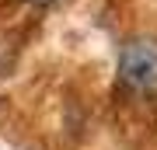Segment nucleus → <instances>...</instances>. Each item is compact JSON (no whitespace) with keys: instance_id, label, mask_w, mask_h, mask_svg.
Segmentation results:
<instances>
[{"instance_id":"obj_2","label":"nucleus","mask_w":157,"mask_h":150,"mask_svg":"<svg viewBox=\"0 0 157 150\" xmlns=\"http://www.w3.org/2000/svg\"><path fill=\"white\" fill-rule=\"evenodd\" d=\"M28 4H49V0H28Z\"/></svg>"},{"instance_id":"obj_1","label":"nucleus","mask_w":157,"mask_h":150,"mask_svg":"<svg viewBox=\"0 0 157 150\" xmlns=\"http://www.w3.org/2000/svg\"><path fill=\"white\" fill-rule=\"evenodd\" d=\"M119 80L140 98L157 94V39H129L119 52Z\"/></svg>"}]
</instances>
